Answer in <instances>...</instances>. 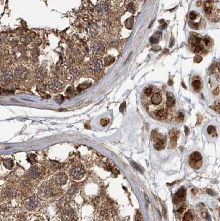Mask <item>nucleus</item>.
I'll list each match as a JSON object with an SVG mask.
<instances>
[{
	"label": "nucleus",
	"instance_id": "nucleus-1",
	"mask_svg": "<svg viewBox=\"0 0 220 221\" xmlns=\"http://www.w3.org/2000/svg\"><path fill=\"white\" fill-rule=\"evenodd\" d=\"M167 92L153 85L148 86L142 92L141 99L151 116L159 121L172 120L175 112L166 106Z\"/></svg>",
	"mask_w": 220,
	"mask_h": 221
},
{
	"label": "nucleus",
	"instance_id": "nucleus-2",
	"mask_svg": "<svg viewBox=\"0 0 220 221\" xmlns=\"http://www.w3.org/2000/svg\"><path fill=\"white\" fill-rule=\"evenodd\" d=\"M189 46L193 53L202 54L210 49L212 39L208 36L203 37L196 33H191L189 38Z\"/></svg>",
	"mask_w": 220,
	"mask_h": 221
},
{
	"label": "nucleus",
	"instance_id": "nucleus-3",
	"mask_svg": "<svg viewBox=\"0 0 220 221\" xmlns=\"http://www.w3.org/2000/svg\"><path fill=\"white\" fill-rule=\"evenodd\" d=\"M216 2L204 1L203 9L206 17L212 22H217L220 19V9L217 8Z\"/></svg>",
	"mask_w": 220,
	"mask_h": 221
},
{
	"label": "nucleus",
	"instance_id": "nucleus-4",
	"mask_svg": "<svg viewBox=\"0 0 220 221\" xmlns=\"http://www.w3.org/2000/svg\"><path fill=\"white\" fill-rule=\"evenodd\" d=\"M190 166L194 169H199L203 164V158L201 154L198 151H195L191 153L189 159Z\"/></svg>",
	"mask_w": 220,
	"mask_h": 221
},
{
	"label": "nucleus",
	"instance_id": "nucleus-5",
	"mask_svg": "<svg viewBox=\"0 0 220 221\" xmlns=\"http://www.w3.org/2000/svg\"><path fill=\"white\" fill-rule=\"evenodd\" d=\"M189 25L191 28L194 29H199L202 20L201 17L199 14L196 11H192L189 13Z\"/></svg>",
	"mask_w": 220,
	"mask_h": 221
},
{
	"label": "nucleus",
	"instance_id": "nucleus-6",
	"mask_svg": "<svg viewBox=\"0 0 220 221\" xmlns=\"http://www.w3.org/2000/svg\"><path fill=\"white\" fill-rule=\"evenodd\" d=\"M89 67L93 74L98 75L100 73L103 68L102 60L98 57H96L89 63Z\"/></svg>",
	"mask_w": 220,
	"mask_h": 221
},
{
	"label": "nucleus",
	"instance_id": "nucleus-7",
	"mask_svg": "<svg viewBox=\"0 0 220 221\" xmlns=\"http://www.w3.org/2000/svg\"><path fill=\"white\" fill-rule=\"evenodd\" d=\"M109 2L108 1H100L99 4L96 6V13L100 17H104L108 14L109 10Z\"/></svg>",
	"mask_w": 220,
	"mask_h": 221
},
{
	"label": "nucleus",
	"instance_id": "nucleus-8",
	"mask_svg": "<svg viewBox=\"0 0 220 221\" xmlns=\"http://www.w3.org/2000/svg\"><path fill=\"white\" fill-rule=\"evenodd\" d=\"M152 137L154 141H156L154 145V147L156 150H160L164 148L166 142L164 138L162 137L160 134H159L156 131H154L152 133Z\"/></svg>",
	"mask_w": 220,
	"mask_h": 221
},
{
	"label": "nucleus",
	"instance_id": "nucleus-9",
	"mask_svg": "<svg viewBox=\"0 0 220 221\" xmlns=\"http://www.w3.org/2000/svg\"><path fill=\"white\" fill-rule=\"evenodd\" d=\"M84 174V169L82 165H77L72 167L71 169L70 175L72 179L79 180L82 179Z\"/></svg>",
	"mask_w": 220,
	"mask_h": 221
},
{
	"label": "nucleus",
	"instance_id": "nucleus-10",
	"mask_svg": "<svg viewBox=\"0 0 220 221\" xmlns=\"http://www.w3.org/2000/svg\"><path fill=\"white\" fill-rule=\"evenodd\" d=\"M39 195L42 198H48L51 195L52 192L49 185L46 183L42 184L38 190Z\"/></svg>",
	"mask_w": 220,
	"mask_h": 221
},
{
	"label": "nucleus",
	"instance_id": "nucleus-11",
	"mask_svg": "<svg viewBox=\"0 0 220 221\" xmlns=\"http://www.w3.org/2000/svg\"><path fill=\"white\" fill-rule=\"evenodd\" d=\"M92 51L93 54L97 57L102 56L105 53V47L104 46L100 43L95 42L92 46Z\"/></svg>",
	"mask_w": 220,
	"mask_h": 221
},
{
	"label": "nucleus",
	"instance_id": "nucleus-12",
	"mask_svg": "<svg viewBox=\"0 0 220 221\" xmlns=\"http://www.w3.org/2000/svg\"><path fill=\"white\" fill-rule=\"evenodd\" d=\"M48 84L49 88L50 90L54 91H58L62 88V83H61L58 80L56 79L50 80Z\"/></svg>",
	"mask_w": 220,
	"mask_h": 221
},
{
	"label": "nucleus",
	"instance_id": "nucleus-13",
	"mask_svg": "<svg viewBox=\"0 0 220 221\" xmlns=\"http://www.w3.org/2000/svg\"><path fill=\"white\" fill-rule=\"evenodd\" d=\"M54 180L55 183L58 186H63L66 184L67 177L66 175L62 173H58L55 176Z\"/></svg>",
	"mask_w": 220,
	"mask_h": 221
},
{
	"label": "nucleus",
	"instance_id": "nucleus-14",
	"mask_svg": "<svg viewBox=\"0 0 220 221\" xmlns=\"http://www.w3.org/2000/svg\"><path fill=\"white\" fill-rule=\"evenodd\" d=\"M186 195V190L184 188H180L177 192L175 193L174 197L175 203H178L184 200Z\"/></svg>",
	"mask_w": 220,
	"mask_h": 221
},
{
	"label": "nucleus",
	"instance_id": "nucleus-15",
	"mask_svg": "<svg viewBox=\"0 0 220 221\" xmlns=\"http://www.w3.org/2000/svg\"><path fill=\"white\" fill-rule=\"evenodd\" d=\"M179 132L178 130H173L170 132V147L175 148L177 146V141L178 138Z\"/></svg>",
	"mask_w": 220,
	"mask_h": 221
},
{
	"label": "nucleus",
	"instance_id": "nucleus-16",
	"mask_svg": "<svg viewBox=\"0 0 220 221\" xmlns=\"http://www.w3.org/2000/svg\"><path fill=\"white\" fill-rule=\"evenodd\" d=\"M15 76L18 80H25L27 76V71L23 67H19L15 71Z\"/></svg>",
	"mask_w": 220,
	"mask_h": 221
},
{
	"label": "nucleus",
	"instance_id": "nucleus-17",
	"mask_svg": "<svg viewBox=\"0 0 220 221\" xmlns=\"http://www.w3.org/2000/svg\"><path fill=\"white\" fill-rule=\"evenodd\" d=\"M12 78V73L11 72L4 69L0 71V79L3 81H9Z\"/></svg>",
	"mask_w": 220,
	"mask_h": 221
},
{
	"label": "nucleus",
	"instance_id": "nucleus-18",
	"mask_svg": "<svg viewBox=\"0 0 220 221\" xmlns=\"http://www.w3.org/2000/svg\"><path fill=\"white\" fill-rule=\"evenodd\" d=\"M38 204V201L34 197H31L29 200L26 201L25 203V207L29 210H32L35 209Z\"/></svg>",
	"mask_w": 220,
	"mask_h": 221
},
{
	"label": "nucleus",
	"instance_id": "nucleus-19",
	"mask_svg": "<svg viewBox=\"0 0 220 221\" xmlns=\"http://www.w3.org/2000/svg\"><path fill=\"white\" fill-rule=\"evenodd\" d=\"M40 174V170L37 167H32L29 170V176L32 178H37Z\"/></svg>",
	"mask_w": 220,
	"mask_h": 221
},
{
	"label": "nucleus",
	"instance_id": "nucleus-20",
	"mask_svg": "<svg viewBox=\"0 0 220 221\" xmlns=\"http://www.w3.org/2000/svg\"><path fill=\"white\" fill-rule=\"evenodd\" d=\"M192 87L196 92H199L202 88L201 83L200 82L199 80L196 79L193 80L192 83Z\"/></svg>",
	"mask_w": 220,
	"mask_h": 221
},
{
	"label": "nucleus",
	"instance_id": "nucleus-21",
	"mask_svg": "<svg viewBox=\"0 0 220 221\" xmlns=\"http://www.w3.org/2000/svg\"><path fill=\"white\" fill-rule=\"evenodd\" d=\"M74 217V212L72 209H67L63 213V218L65 220H70Z\"/></svg>",
	"mask_w": 220,
	"mask_h": 221
},
{
	"label": "nucleus",
	"instance_id": "nucleus-22",
	"mask_svg": "<svg viewBox=\"0 0 220 221\" xmlns=\"http://www.w3.org/2000/svg\"><path fill=\"white\" fill-rule=\"evenodd\" d=\"M194 220V215L191 211H188L183 216V221H193Z\"/></svg>",
	"mask_w": 220,
	"mask_h": 221
},
{
	"label": "nucleus",
	"instance_id": "nucleus-23",
	"mask_svg": "<svg viewBox=\"0 0 220 221\" xmlns=\"http://www.w3.org/2000/svg\"><path fill=\"white\" fill-rule=\"evenodd\" d=\"M159 33H160V32H157V33L154 34L151 37L150 42L151 43L157 44V43H158V42H159V39H160V38L159 37L161 36L159 35Z\"/></svg>",
	"mask_w": 220,
	"mask_h": 221
},
{
	"label": "nucleus",
	"instance_id": "nucleus-24",
	"mask_svg": "<svg viewBox=\"0 0 220 221\" xmlns=\"http://www.w3.org/2000/svg\"><path fill=\"white\" fill-rule=\"evenodd\" d=\"M3 195L6 197H10L14 196V191L12 188H6L4 191Z\"/></svg>",
	"mask_w": 220,
	"mask_h": 221
},
{
	"label": "nucleus",
	"instance_id": "nucleus-25",
	"mask_svg": "<svg viewBox=\"0 0 220 221\" xmlns=\"http://www.w3.org/2000/svg\"><path fill=\"white\" fill-rule=\"evenodd\" d=\"M4 165L7 169H11L12 168L13 166V162L11 159H6V160H4Z\"/></svg>",
	"mask_w": 220,
	"mask_h": 221
},
{
	"label": "nucleus",
	"instance_id": "nucleus-26",
	"mask_svg": "<svg viewBox=\"0 0 220 221\" xmlns=\"http://www.w3.org/2000/svg\"><path fill=\"white\" fill-rule=\"evenodd\" d=\"M115 58L113 57H108L104 59V65L105 66H109L114 62Z\"/></svg>",
	"mask_w": 220,
	"mask_h": 221
},
{
	"label": "nucleus",
	"instance_id": "nucleus-27",
	"mask_svg": "<svg viewBox=\"0 0 220 221\" xmlns=\"http://www.w3.org/2000/svg\"><path fill=\"white\" fill-rule=\"evenodd\" d=\"M125 26L129 29L132 28L133 26V18H132V17H130L125 22Z\"/></svg>",
	"mask_w": 220,
	"mask_h": 221
},
{
	"label": "nucleus",
	"instance_id": "nucleus-28",
	"mask_svg": "<svg viewBox=\"0 0 220 221\" xmlns=\"http://www.w3.org/2000/svg\"><path fill=\"white\" fill-rule=\"evenodd\" d=\"M109 122H110V120H109V118H102L100 120V125H102V126L105 127V126L108 125V124L109 123Z\"/></svg>",
	"mask_w": 220,
	"mask_h": 221
},
{
	"label": "nucleus",
	"instance_id": "nucleus-29",
	"mask_svg": "<svg viewBox=\"0 0 220 221\" xmlns=\"http://www.w3.org/2000/svg\"><path fill=\"white\" fill-rule=\"evenodd\" d=\"M133 165L136 170H138V171L141 172H142L144 171V168L140 166V165H138L137 163L134 162H133Z\"/></svg>",
	"mask_w": 220,
	"mask_h": 221
},
{
	"label": "nucleus",
	"instance_id": "nucleus-30",
	"mask_svg": "<svg viewBox=\"0 0 220 221\" xmlns=\"http://www.w3.org/2000/svg\"><path fill=\"white\" fill-rule=\"evenodd\" d=\"M207 131H208V133L209 134H212L215 133L216 129H215V128L214 126L210 125V126L208 127Z\"/></svg>",
	"mask_w": 220,
	"mask_h": 221
},
{
	"label": "nucleus",
	"instance_id": "nucleus-31",
	"mask_svg": "<svg viewBox=\"0 0 220 221\" xmlns=\"http://www.w3.org/2000/svg\"><path fill=\"white\" fill-rule=\"evenodd\" d=\"M214 108L216 111H217L218 113H220V101H217L215 103L214 105Z\"/></svg>",
	"mask_w": 220,
	"mask_h": 221
},
{
	"label": "nucleus",
	"instance_id": "nucleus-32",
	"mask_svg": "<svg viewBox=\"0 0 220 221\" xmlns=\"http://www.w3.org/2000/svg\"><path fill=\"white\" fill-rule=\"evenodd\" d=\"M202 60H203V58L201 56H200L199 55H196L194 58V61L195 63H200L202 61Z\"/></svg>",
	"mask_w": 220,
	"mask_h": 221
},
{
	"label": "nucleus",
	"instance_id": "nucleus-33",
	"mask_svg": "<svg viewBox=\"0 0 220 221\" xmlns=\"http://www.w3.org/2000/svg\"><path fill=\"white\" fill-rule=\"evenodd\" d=\"M37 76L38 78H41L42 79H43L45 76V72L43 70H40L38 71V73L37 74Z\"/></svg>",
	"mask_w": 220,
	"mask_h": 221
},
{
	"label": "nucleus",
	"instance_id": "nucleus-34",
	"mask_svg": "<svg viewBox=\"0 0 220 221\" xmlns=\"http://www.w3.org/2000/svg\"><path fill=\"white\" fill-rule=\"evenodd\" d=\"M125 109H126V103L125 102H124L122 103V104H121L119 110L121 112L123 113L124 112Z\"/></svg>",
	"mask_w": 220,
	"mask_h": 221
},
{
	"label": "nucleus",
	"instance_id": "nucleus-35",
	"mask_svg": "<svg viewBox=\"0 0 220 221\" xmlns=\"http://www.w3.org/2000/svg\"><path fill=\"white\" fill-rule=\"evenodd\" d=\"M177 117L180 121H183L184 120V114H183V113H179L178 115H177Z\"/></svg>",
	"mask_w": 220,
	"mask_h": 221
}]
</instances>
